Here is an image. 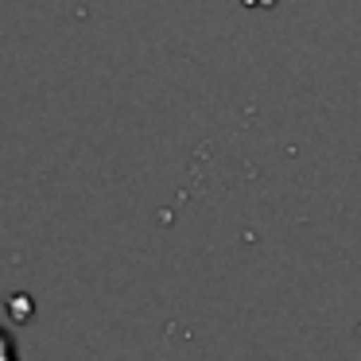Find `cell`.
I'll return each mask as SVG.
<instances>
[{
    "label": "cell",
    "mask_w": 361,
    "mask_h": 361,
    "mask_svg": "<svg viewBox=\"0 0 361 361\" xmlns=\"http://www.w3.org/2000/svg\"><path fill=\"white\" fill-rule=\"evenodd\" d=\"M245 4H276V0H245Z\"/></svg>",
    "instance_id": "2"
},
{
    "label": "cell",
    "mask_w": 361,
    "mask_h": 361,
    "mask_svg": "<svg viewBox=\"0 0 361 361\" xmlns=\"http://www.w3.org/2000/svg\"><path fill=\"white\" fill-rule=\"evenodd\" d=\"M0 361H20L16 338H12V330H4V326H0Z\"/></svg>",
    "instance_id": "1"
}]
</instances>
